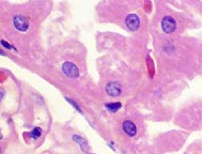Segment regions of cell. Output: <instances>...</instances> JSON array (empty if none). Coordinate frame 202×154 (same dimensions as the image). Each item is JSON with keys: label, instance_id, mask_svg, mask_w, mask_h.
I'll return each mask as SVG.
<instances>
[{"label": "cell", "instance_id": "277c9868", "mask_svg": "<svg viewBox=\"0 0 202 154\" xmlns=\"http://www.w3.org/2000/svg\"><path fill=\"white\" fill-rule=\"evenodd\" d=\"M125 24L127 26V28L131 31L138 30L140 27V19L136 14H129L125 19Z\"/></svg>", "mask_w": 202, "mask_h": 154}, {"label": "cell", "instance_id": "8fae6325", "mask_svg": "<svg viewBox=\"0 0 202 154\" xmlns=\"http://www.w3.org/2000/svg\"><path fill=\"white\" fill-rule=\"evenodd\" d=\"M0 44H1L2 46H4L7 49H12V48H13V47H12V45H11V44H9V43H8L7 41H4V40H1V41H0Z\"/></svg>", "mask_w": 202, "mask_h": 154}, {"label": "cell", "instance_id": "7a4b0ae2", "mask_svg": "<svg viewBox=\"0 0 202 154\" xmlns=\"http://www.w3.org/2000/svg\"><path fill=\"white\" fill-rule=\"evenodd\" d=\"M62 71L63 73L70 78H77L79 76V70L78 67L72 62H65L62 65Z\"/></svg>", "mask_w": 202, "mask_h": 154}, {"label": "cell", "instance_id": "6da1fadb", "mask_svg": "<svg viewBox=\"0 0 202 154\" xmlns=\"http://www.w3.org/2000/svg\"><path fill=\"white\" fill-rule=\"evenodd\" d=\"M162 29L165 33H172L177 29V23L171 16H165L162 21Z\"/></svg>", "mask_w": 202, "mask_h": 154}, {"label": "cell", "instance_id": "52a82bcc", "mask_svg": "<svg viewBox=\"0 0 202 154\" xmlns=\"http://www.w3.org/2000/svg\"><path fill=\"white\" fill-rule=\"evenodd\" d=\"M73 139L76 141V142H78L79 144V146H80V148H81V150L84 151V152H88V142H87V140L84 138V137H80V136H78V135H74L73 136Z\"/></svg>", "mask_w": 202, "mask_h": 154}, {"label": "cell", "instance_id": "4fadbf2b", "mask_svg": "<svg viewBox=\"0 0 202 154\" xmlns=\"http://www.w3.org/2000/svg\"><path fill=\"white\" fill-rule=\"evenodd\" d=\"M0 55H2V56H5V54H4L3 52L1 50V49H0Z\"/></svg>", "mask_w": 202, "mask_h": 154}, {"label": "cell", "instance_id": "3957f363", "mask_svg": "<svg viewBox=\"0 0 202 154\" xmlns=\"http://www.w3.org/2000/svg\"><path fill=\"white\" fill-rule=\"evenodd\" d=\"M13 24L14 27L17 29L18 31L25 32L29 29V23L27 21V18L25 16H21V15H16L13 18Z\"/></svg>", "mask_w": 202, "mask_h": 154}, {"label": "cell", "instance_id": "8992f818", "mask_svg": "<svg viewBox=\"0 0 202 154\" xmlns=\"http://www.w3.org/2000/svg\"><path fill=\"white\" fill-rule=\"evenodd\" d=\"M123 131L129 137H134L136 135V133H137V127L131 121H124V123H123Z\"/></svg>", "mask_w": 202, "mask_h": 154}, {"label": "cell", "instance_id": "9c48e42d", "mask_svg": "<svg viewBox=\"0 0 202 154\" xmlns=\"http://www.w3.org/2000/svg\"><path fill=\"white\" fill-rule=\"evenodd\" d=\"M41 134H42V131L40 127H34L33 131L31 132V137L33 139H38L40 136H41Z\"/></svg>", "mask_w": 202, "mask_h": 154}, {"label": "cell", "instance_id": "7c38bea8", "mask_svg": "<svg viewBox=\"0 0 202 154\" xmlns=\"http://www.w3.org/2000/svg\"><path fill=\"white\" fill-rule=\"evenodd\" d=\"M3 95H4V91H2V90H0V101L2 100V98H3Z\"/></svg>", "mask_w": 202, "mask_h": 154}, {"label": "cell", "instance_id": "30bf717a", "mask_svg": "<svg viewBox=\"0 0 202 154\" xmlns=\"http://www.w3.org/2000/svg\"><path fill=\"white\" fill-rule=\"evenodd\" d=\"M66 101L68 102V103H70V104H71V105L73 106V107H74L75 109H77L78 111H79V112H81V113H82V111H81V109H80V107H79V106H78L77 104H76V103H75L74 101H73V100H71V98H66Z\"/></svg>", "mask_w": 202, "mask_h": 154}, {"label": "cell", "instance_id": "5b68a950", "mask_svg": "<svg viewBox=\"0 0 202 154\" xmlns=\"http://www.w3.org/2000/svg\"><path fill=\"white\" fill-rule=\"evenodd\" d=\"M107 94L110 96H119L121 93V85L117 81H111L106 86Z\"/></svg>", "mask_w": 202, "mask_h": 154}, {"label": "cell", "instance_id": "ba28073f", "mask_svg": "<svg viewBox=\"0 0 202 154\" xmlns=\"http://www.w3.org/2000/svg\"><path fill=\"white\" fill-rule=\"evenodd\" d=\"M106 108L109 110V111L111 112H116L118 111L119 109L121 108V103H119V102H117V103H109V104H106Z\"/></svg>", "mask_w": 202, "mask_h": 154}, {"label": "cell", "instance_id": "5bb4252c", "mask_svg": "<svg viewBox=\"0 0 202 154\" xmlns=\"http://www.w3.org/2000/svg\"><path fill=\"white\" fill-rule=\"evenodd\" d=\"M2 138H3V137H2V134H1V132H0V140L2 139Z\"/></svg>", "mask_w": 202, "mask_h": 154}]
</instances>
